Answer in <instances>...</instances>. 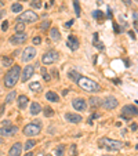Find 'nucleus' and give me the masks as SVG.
<instances>
[{
  "label": "nucleus",
  "instance_id": "obj_1",
  "mask_svg": "<svg viewBox=\"0 0 138 156\" xmlns=\"http://www.w3.org/2000/svg\"><path fill=\"white\" fill-rule=\"evenodd\" d=\"M19 77H21V66L13 65L10 71L6 73V77H4V87L13 88L15 84H17Z\"/></svg>",
  "mask_w": 138,
  "mask_h": 156
},
{
  "label": "nucleus",
  "instance_id": "obj_2",
  "mask_svg": "<svg viewBox=\"0 0 138 156\" xmlns=\"http://www.w3.org/2000/svg\"><path fill=\"white\" fill-rule=\"evenodd\" d=\"M79 84L80 88H83L84 91H88V93H99L101 91V86H99L97 82L88 79V77L80 76V79L76 82Z\"/></svg>",
  "mask_w": 138,
  "mask_h": 156
},
{
  "label": "nucleus",
  "instance_id": "obj_3",
  "mask_svg": "<svg viewBox=\"0 0 138 156\" xmlns=\"http://www.w3.org/2000/svg\"><path fill=\"white\" fill-rule=\"evenodd\" d=\"M98 144L101 148H106L108 151H119V149H122L126 145L124 142L117 141V140H112V138H108V137L99 138Z\"/></svg>",
  "mask_w": 138,
  "mask_h": 156
},
{
  "label": "nucleus",
  "instance_id": "obj_4",
  "mask_svg": "<svg viewBox=\"0 0 138 156\" xmlns=\"http://www.w3.org/2000/svg\"><path fill=\"white\" fill-rule=\"evenodd\" d=\"M40 131H42V123H40L39 120H33L32 123L26 124L24 127V130L22 133L26 135V137H35V135H39Z\"/></svg>",
  "mask_w": 138,
  "mask_h": 156
},
{
  "label": "nucleus",
  "instance_id": "obj_5",
  "mask_svg": "<svg viewBox=\"0 0 138 156\" xmlns=\"http://www.w3.org/2000/svg\"><path fill=\"white\" fill-rule=\"evenodd\" d=\"M134 116H138V109L134 105H126L122 108V117L130 120Z\"/></svg>",
  "mask_w": 138,
  "mask_h": 156
},
{
  "label": "nucleus",
  "instance_id": "obj_6",
  "mask_svg": "<svg viewBox=\"0 0 138 156\" xmlns=\"http://www.w3.org/2000/svg\"><path fill=\"white\" fill-rule=\"evenodd\" d=\"M58 55L59 54L55 50H50L43 55L42 61H43V64H46V65H51V64H54V62L58 59Z\"/></svg>",
  "mask_w": 138,
  "mask_h": 156
},
{
  "label": "nucleus",
  "instance_id": "obj_7",
  "mask_svg": "<svg viewBox=\"0 0 138 156\" xmlns=\"http://www.w3.org/2000/svg\"><path fill=\"white\" fill-rule=\"evenodd\" d=\"M18 19L19 21H24V22H28V24H32V22H36L37 19H39V17H37L36 13L28 10V11H25V13H22Z\"/></svg>",
  "mask_w": 138,
  "mask_h": 156
},
{
  "label": "nucleus",
  "instance_id": "obj_8",
  "mask_svg": "<svg viewBox=\"0 0 138 156\" xmlns=\"http://www.w3.org/2000/svg\"><path fill=\"white\" fill-rule=\"evenodd\" d=\"M17 131H18L17 126H13V124L3 126L0 129V137H13V135L17 134Z\"/></svg>",
  "mask_w": 138,
  "mask_h": 156
},
{
  "label": "nucleus",
  "instance_id": "obj_9",
  "mask_svg": "<svg viewBox=\"0 0 138 156\" xmlns=\"http://www.w3.org/2000/svg\"><path fill=\"white\" fill-rule=\"evenodd\" d=\"M35 57H36V50H35V47H26L22 51L21 59H22V62H29V61H32Z\"/></svg>",
  "mask_w": 138,
  "mask_h": 156
},
{
  "label": "nucleus",
  "instance_id": "obj_10",
  "mask_svg": "<svg viewBox=\"0 0 138 156\" xmlns=\"http://www.w3.org/2000/svg\"><path fill=\"white\" fill-rule=\"evenodd\" d=\"M28 40V35L26 33H15L14 36L10 37V43L14 44V46H17V44H24Z\"/></svg>",
  "mask_w": 138,
  "mask_h": 156
},
{
  "label": "nucleus",
  "instance_id": "obj_11",
  "mask_svg": "<svg viewBox=\"0 0 138 156\" xmlns=\"http://www.w3.org/2000/svg\"><path fill=\"white\" fill-rule=\"evenodd\" d=\"M33 73H35V66L33 65H28L24 68V71H22V75H21V80L25 83V82H28V80L30 79V77L33 76Z\"/></svg>",
  "mask_w": 138,
  "mask_h": 156
},
{
  "label": "nucleus",
  "instance_id": "obj_12",
  "mask_svg": "<svg viewBox=\"0 0 138 156\" xmlns=\"http://www.w3.org/2000/svg\"><path fill=\"white\" fill-rule=\"evenodd\" d=\"M102 106L105 109H108V111H111V109H115L117 106V100L115 97H112V95H109V97H106L104 101H102Z\"/></svg>",
  "mask_w": 138,
  "mask_h": 156
},
{
  "label": "nucleus",
  "instance_id": "obj_13",
  "mask_svg": "<svg viewBox=\"0 0 138 156\" xmlns=\"http://www.w3.org/2000/svg\"><path fill=\"white\" fill-rule=\"evenodd\" d=\"M72 105L76 111H86V108H87V104L83 98H75L72 101Z\"/></svg>",
  "mask_w": 138,
  "mask_h": 156
},
{
  "label": "nucleus",
  "instance_id": "obj_14",
  "mask_svg": "<svg viewBox=\"0 0 138 156\" xmlns=\"http://www.w3.org/2000/svg\"><path fill=\"white\" fill-rule=\"evenodd\" d=\"M21 152H22V144L21 142H15L8 151V156H21Z\"/></svg>",
  "mask_w": 138,
  "mask_h": 156
},
{
  "label": "nucleus",
  "instance_id": "obj_15",
  "mask_svg": "<svg viewBox=\"0 0 138 156\" xmlns=\"http://www.w3.org/2000/svg\"><path fill=\"white\" fill-rule=\"evenodd\" d=\"M65 119H66V122H69V123L77 124V123H80V122L83 120V117L80 116V115H77V113H66Z\"/></svg>",
  "mask_w": 138,
  "mask_h": 156
},
{
  "label": "nucleus",
  "instance_id": "obj_16",
  "mask_svg": "<svg viewBox=\"0 0 138 156\" xmlns=\"http://www.w3.org/2000/svg\"><path fill=\"white\" fill-rule=\"evenodd\" d=\"M68 47L72 51L79 48V40H77L75 36H72V35H69V37H68Z\"/></svg>",
  "mask_w": 138,
  "mask_h": 156
},
{
  "label": "nucleus",
  "instance_id": "obj_17",
  "mask_svg": "<svg viewBox=\"0 0 138 156\" xmlns=\"http://www.w3.org/2000/svg\"><path fill=\"white\" fill-rule=\"evenodd\" d=\"M28 102H29V98L26 97V95H19L18 100H17V104H18L19 109H25L28 106Z\"/></svg>",
  "mask_w": 138,
  "mask_h": 156
},
{
  "label": "nucleus",
  "instance_id": "obj_18",
  "mask_svg": "<svg viewBox=\"0 0 138 156\" xmlns=\"http://www.w3.org/2000/svg\"><path fill=\"white\" fill-rule=\"evenodd\" d=\"M93 44H94V47H97L98 50H104V48H105L104 43L99 40V35H98V33H94V37H93Z\"/></svg>",
  "mask_w": 138,
  "mask_h": 156
},
{
  "label": "nucleus",
  "instance_id": "obj_19",
  "mask_svg": "<svg viewBox=\"0 0 138 156\" xmlns=\"http://www.w3.org/2000/svg\"><path fill=\"white\" fill-rule=\"evenodd\" d=\"M93 17H94V19H97V22H98V24H102V22H104V19H105V14H104L101 10L93 11Z\"/></svg>",
  "mask_w": 138,
  "mask_h": 156
},
{
  "label": "nucleus",
  "instance_id": "obj_20",
  "mask_svg": "<svg viewBox=\"0 0 138 156\" xmlns=\"http://www.w3.org/2000/svg\"><path fill=\"white\" fill-rule=\"evenodd\" d=\"M40 112H42V105L39 102H32L30 104V113L35 116V115H39Z\"/></svg>",
  "mask_w": 138,
  "mask_h": 156
},
{
  "label": "nucleus",
  "instance_id": "obj_21",
  "mask_svg": "<svg viewBox=\"0 0 138 156\" xmlns=\"http://www.w3.org/2000/svg\"><path fill=\"white\" fill-rule=\"evenodd\" d=\"M88 102H90L91 106H94V108H99V106H102V100L98 97H91L90 100H88Z\"/></svg>",
  "mask_w": 138,
  "mask_h": 156
},
{
  "label": "nucleus",
  "instance_id": "obj_22",
  "mask_svg": "<svg viewBox=\"0 0 138 156\" xmlns=\"http://www.w3.org/2000/svg\"><path fill=\"white\" fill-rule=\"evenodd\" d=\"M50 37L54 42H58L59 39H61V33H59V30L57 29V28H51L50 29Z\"/></svg>",
  "mask_w": 138,
  "mask_h": 156
},
{
  "label": "nucleus",
  "instance_id": "obj_23",
  "mask_svg": "<svg viewBox=\"0 0 138 156\" xmlns=\"http://www.w3.org/2000/svg\"><path fill=\"white\" fill-rule=\"evenodd\" d=\"M46 98H47L48 101L51 102H58L59 101V97L57 93H54V91H48L47 94H46Z\"/></svg>",
  "mask_w": 138,
  "mask_h": 156
},
{
  "label": "nucleus",
  "instance_id": "obj_24",
  "mask_svg": "<svg viewBox=\"0 0 138 156\" xmlns=\"http://www.w3.org/2000/svg\"><path fill=\"white\" fill-rule=\"evenodd\" d=\"M25 30V22L17 19V24H15V33H22Z\"/></svg>",
  "mask_w": 138,
  "mask_h": 156
},
{
  "label": "nucleus",
  "instance_id": "obj_25",
  "mask_svg": "<svg viewBox=\"0 0 138 156\" xmlns=\"http://www.w3.org/2000/svg\"><path fill=\"white\" fill-rule=\"evenodd\" d=\"M29 88L33 91V93H39V91L42 90V84H40L39 82H33V83L29 84Z\"/></svg>",
  "mask_w": 138,
  "mask_h": 156
},
{
  "label": "nucleus",
  "instance_id": "obj_26",
  "mask_svg": "<svg viewBox=\"0 0 138 156\" xmlns=\"http://www.w3.org/2000/svg\"><path fill=\"white\" fill-rule=\"evenodd\" d=\"M54 152H55V155H57V156H64V155H65V145H64V144L58 145L57 148H55Z\"/></svg>",
  "mask_w": 138,
  "mask_h": 156
},
{
  "label": "nucleus",
  "instance_id": "obj_27",
  "mask_svg": "<svg viewBox=\"0 0 138 156\" xmlns=\"http://www.w3.org/2000/svg\"><path fill=\"white\" fill-rule=\"evenodd\" d=\"M36 144H37V142L35 141V140H28V141L25 142V146H24V148H25V151L28 152V151H30V149L36 145Z\"/></svg>",
  "mask_w": 138,
  "mask_h": 156
},
{
  "label": "nucleus",
  "instance_id": "obj_28",
  "mask_svg": "<svg viewBox=\"0 0 138 156\" xmlns=\"http://www.w3.org/2000/svg\"><path fill=\"white\" fill-rule=\"evenodd\" d=\"M68 76L70 80H73V82H77V80L80 79V75L76 72V71H70V72L68 73Z\"/></svg>",
  "mask_w": 138,
  "mask_h": 156
},
{
  "label": "nucleus",
  "instance_id": "obj_29",
  "mask_svg": "<svg viewBox=\"0 0 138 156\" xmlns=\"http://www.w3.org/2000/svg\"><path fill=\"white\" fill-rule=\"evenodd\" d=\"M11 11H13V13H15V14L21 13V11H22V4L21 3H14L13 6H11Z\"/></svg>",
  "mask_w": 138,
  "mask_h": 156
},
{
  "label": "nucleus",
  "instance_id": "obj_30",
  "mask_svg": "<svg viewBox=\"0 0 138 156\" xmlns=\"http://www.w3.org/2000/svg\"><path fill=\"white\" fill-rule=\"evenodd\" d=\"M73 8H75V14H76L77 17H80V14H82V10H80L79 0H73Z\"/></svg>",
  "mask_w": 138,
  "mask_h": 156
},
{
  "label": "nucleus",
  "instance_id": "obj_31",
  "mask_svg": "<svg viewBox=\"0 0 138 156\" xmlns=\"http://www.w3.org/2000/svg\"><path fill=\"white\" fill-rule=\"evenodd\" d=\"M15 97H17V93H15V91H11L10 94H7V97H6V104H11V102L15 100Z\"/></svg>",
  "mask_w": 138,
  "mask_h": 156
},
{
  "label": "nucleus",
  "instance_id": "obj_32",
  "mask_svg": "<svg viewBox=\"0 0 138 156\" xmlns=\"http://www.w3.org/2000/svg\"><path fill=\"white\" fill-rule=\"evenodd\" d=\"M50 24H51L50 21H43L42 24H40L39 29H40V30H43V32H44V30H47V29H50Z\"/></svg>",
  "mask_w": 138,
  "mask_h": 156
},
{
  "label": "nucleus",
  "instance_id": "obj_33",
  "mask_svg": "<svg viewBox=\"0 0 138 156\" xmlns=\"http://www.w3.org/2000/svg\"><path fill=\"white\" fill-rule=\"evenodd\" d=\"M44 116L46 117H51L54 116V109L50 108V106H47V108H44Z\"/></svg>",
  "mask_w": 138,
  "mask_h": 156
},
{
  "label": "nucleus",
  "instance_id": "obj_34",
  "mask_svg": "<svg viewBox=\"0 0 138 156\" xmlns=\"http://www.w3.org/2000/svg\"><path fill=\"white\" fill-rule=\"evenodd\" d=\"M69 153H70V156H77V148H76V145H75V144H72V145H70Z\"/></svg>",
  "mask_w": 138,
  "mask_h": 156
},
{
  "label": "nucleus",
  "instance_id": "obj_35",
  "mask_svg": "<svg viewBox=\"0 0 138 156\" xmlns=\"http://www.w3.org/2000/svg\"><path fill=\"white\" fill-rule=\"evenodd\" d=\"M1 62H3V65H4V66H10L11 64H13V59L8 58V57H3Z\"/></svg>",
  "mask_w": 138,
  "mask_h": 156
},
{
  "label": "nucleus",
  "instance_id": "obj_36",
  "mask_svg": "<svg viewBox=\"0 0 138 156\" xmlns=\"http://www.w3.org/2000/svg\"><path fill=\"white\" fill-rule=\"evenodd\" d=\"M30 4H32L35 8H40V7H42V1H40V0H30Z\"/></svg>",
  "mask_w": 138,
  "mask_h": 156
},
{
  "label": "nucleus",
  "instance_id": "obj_37",
  "mask_svg": "<svg viewBox=\"0 0 138 156\" xmlns=\"http://www.w3.org/2000/svg\"><path fill=\"white\" fill-rule=\"evenodd\" d=\"M42 73H43V79L46 80V82H48V80H50V75H48L47 73V71H46V68H42Z\"/></svg>",
  "mask_w": 138,
  "mask_h": 156
},
{
  "label": "nucleus",
  "instance_id": "obj_38",
  "mask_svg": "<svg viewBox=\"0 0 138 156\" xmlns=\"http://www.w3.org/2000/svg\"><path fill=\"white\" fill-rule=\"evenodd\" d=\"M32 42H33V44H36V46H37V44H40V43H42V37H40V36L33 37V40H32Z\"/></svg>",
  "mask_w": 138,
  "mask_h": 156
},
{
  "label": "nucleus",
  "instance_id": "obj_39",
  "mask_svg": "<svg viewBox=\"0 0 138 156\" xmlns=\"http://www.w3.org/2000/svg\"><path fill=\"white\" fill-rule=\"evenodd\" d=\"M97 117H99V113H94V115H91V117L88 119V123H93V119H97Z\"/></svg>",
  "mask_w": 138,
  "mask_h": 156
},
{
  "label": "nucleus",
  "instance_id": "obj_40",
  "mask_svg": "<svg viewBox=\"0 0 138 156\" xmlns=\"http://www.w3.org/2000/svg\"><path fill=\"white\" fill-rule=\"evenodd\" d=\"M1 29H3L4 32L8 29V22L7 21H3V24H1Z\"/></svg>",
  "mask_w": 138,
  "mask_h": 156
},
{
  "label": "nucleus",
  "instance_id": "obj_41",
  "mask_svg": "<svg viewBox=\"0 0 138 156\" xmlns=\"http://www.w3.org/2000/svg\"><path fill=\"white\" fill-rule=\"evenodd\" d=\"M133 17H134V25H135V28L138 29V14H137V13H134Z\"/></svg>",
  "mask_w": 138,
  "mask_h": 156
},
{
  "label": "nucleus",
  "instance_id": "obj_42",
  "mask_svg": "<svg viewBox=\"0 0 138 156\" xmlns=\"http://www.w3.org/2000/svg\"><path fill=\"white\" fill-rule=\"evenodd\" d=\"M4 111H6V104H3V105H0V116H3Z\"/></svg>",
  "mask_w": 138,
  "mask_h": 156
},
{
  "label": "nucleus",
  "instance_id": "obj_43",
  "mask_svg": "<svg viewBox=\"0 0 138 156\" xmlns=\"http://www.w3.org/2000/svg\"><path fill=\"white\" fill-rule=\"evenodd\" d=\"M113 29H115V32H116V33H120V29H119V25H117L116 22H113Z\"/></svg>",
  "mask_w": 138,
  "mask_h": 156
},
{
  "label": "nucleus",
  "instance_id": "obj_44",
  "mask_svg": "<svg viewBox=\"0 0 138 156\" xmlns=\"http://www.w3.org/2000/svg\"><path fill=\"white\" fill-rule=\"evenodd\" d=\"M73 22H75V21H73V19H70V21H68V22H66V24H65V26H66V28H69V26H72V25H73Z\"/></svg>",
  "mask_w": 138,
  "mask_h": 156
},
{
  "label": "nucleus",
  "instance_id": "obj_45",
  "mask_svg": "<svg viewBox=\"0 0 138 156\" xmlns=\"http://www.w3.org/2000/svg\"><path fill=\"white\" fill-rule=\"evenodd\" d=\"M122 1H123L124 4H127V6H131V3H133L131 0H122Z\"/></svg>",
  "mask_w": 138,
  "mask_h": 156
},
{
  "label": "nucleus",
  "instance_id": "obj_46",
  "mask_svg": "<svg viewBox=\"0 0 138 156\" xmlns=\"http://www.w3.org/2000/svg\"><path fill=\"white\" fill-rule=\"evenodd\" d=\"M4 15H6V11H4V10H0V19L3 18Z\"/></svg>",
  "mask_w": 138,
  "mask_h": 156
},
{
  "label": "nucleus",
  "instance_id": "obj_47",
  "mask_svg": "<svg viewBox=\"0 0 138 156\" xmlns=\"http://www.w3.org/2000/svg\"><path fill=\"white\" fill-rule=\"evenodd\" d=\"M128 35H130L131 39H135V35H134V32H133V30H130V32H128Z\"/></svg>",
  "mask_w": 138,
  "mask_h": 156
},
{
  "label": "nucleus",
  "instance_id": "obj_48",
  "mask_svg": "<svg viewBox=\"0 0 138 156\" xmlns=\"http://www.w3.org/2000/svg\"><path fill=\"white\" fill-rule=\"evenodd\" d=\"M8 124H11L10 120H4V122H3V126H8Z\"/></svg>",
  "mask_w": 138,
  "mask_h": 156
},
{
  "label": "nucleus",
  "instance_id": "obj_49",
  "mask_svg": "<svg viewBox=\"0 0 138 156\" xmlns=\"http://www.w3.org/2000/svg\"><path fill=\"white\" fill-rule=\"evenodd\" d=\"M131 130H137V124H133V126H131Z\"/></svg>",
  "mask_w": 138,
  "mask_h": 156
},
{
  "label": "nucleus",
  "instance_id": "obj_50",
  "mask_svg": "<svg viewBox=\"0 0 138 156\" xmlns=\"http://www.w3.org/2000/svg\"><path fill=\"white\" fill-rule=\"evenodd\" d=\"M25 156H33V153L32 152H29V151H28V152H26V155Z\"/></svg>",
  "mask_w": 138,
  "mask_h": 156
},
{
  "label": "nucleus",
  "instance_id": "obj_51",
  "mask_svg": "<svg viewBox=\"0 0 138 156\" xmlns=\"http://www.w3.org/2000/svg\"><path fill=\"white\" fill-rule=\"evenodd\" d=\"M98 4H102V0H98Z\"/></svg>",
  "mask_w": 138,
  "mask_h": 156
},
{
  "label": "nucleus",
  "instance_id": "obj_52",
  "mask_svg": "<svg viewBox=\"0 0 138 156\" xmlns=\"http://www.w3.org/2000/svg\"><path fill=\"white\" fill-rule=\"evenodd\" d=\"M0 144H3V140H1V138H0Z\"/></svg>",
  "mask_w": 138,
  "mask_h": 156
},
{
  "label": "nucleus",
  "instance_id": "obj_53",
  "mask_svg": "<svg viewBox=\"0 0 138 156\" xmlns=\"http://www.w3.org/2000/svg\"><path fill=\"white\" fill-rule=\"evenodd\" d=\"M0 6H3V1H0Z\"/></svg>",
  "mask_w": 138,
  "mask_h": 156
},
{
  "label": "nucleus",
  "instance_id": "obj_54",
  "mask_svg": "<svg viewBox=\"0 0 138 156\" xmlns=\"http://www.w3.org/2000/svg\"><path fill=\"white\" fill-rule=\"evenodd\" d=\"M104 156H113V155H104Z\"/></svg>",
  "mask_w": 138,
  "mask_h": 156
},
{
  "label": "nucleus",
  "instance_id": "obj_55",
  "mask_svg": "<svg viewBox=\"0 0 138 156\" xmlns=\"http://www.w3.org/2000/svg\"><path fill=\"white\" fill-rule=\"evenodd\" d=\"M46 156H53V155H46Z\"/></svg>",
  "mask_w": 138,
  "mask_h": 156
},
{
  "label": "nucleus",
  "instance_id": "obj_56",
  "mask_svg": "<svg viewBox=\"0 0 138 156\" xmlns=\"http://www.w3.org/2000/svg\"><path fill=\"white\" fill-rule=\"evenodd\" d=\"M0 156H1V153H0Z\"/></svg>",
  "mask_w": 138,
  "mask_h": 156
},
{
  "label": "nucleus",
  "instance_id": "obj_57",
  "mask_svg": "<svg viewBox=\"0 0 138 156\" xmlns=\"http://www.w3.org/2000/svg\"><path fill=\"white\" fill-rule=\"evenodd\" d=\"M135 1H138V0H135Z\"/></svg>",
  "mask_w": 138,
  "mask_h": 156
}]
</instances>
